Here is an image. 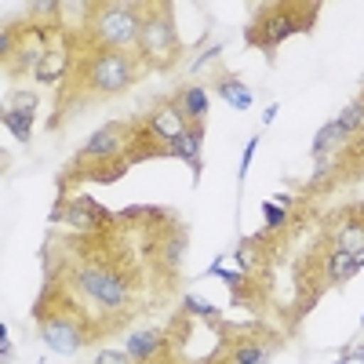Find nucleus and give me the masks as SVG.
<instances>
[{"label": "nucleus", "mask_w": 364, "mask_h": 364, "mask_svg": "<svg viewBox=\"0 0 364 364\" xmlns=\"http://www.w3.org/2000/svg\"><path fill=\"white\" fill-rule=\"evenodd\" d=\"M135 80V63L124 55V51H102L91 58V66H87V84L95 87V91H120V87H128Z\"/></svg>", "instance_id": "f03ea898"}, {"label": "nucleus", "mask_w": 364, "mask_h": 364, "mask_svg": "<svg viewBox=\"0 0 364 364\" xmlns=\"http://www.w3.org/2000/svg\"><path fill=\"white\" fill-rule=\"evenodd\" d=\"M109 219V211L102 204H95L91 197H77L70 208H66V223L77 226V230H91V226H102Z\"/></svg>", "instance_id": "1a4fd4ad"}, {"label": "nucleus", "mask_w": 364, "mask_h": 364, "mask_svg": "<svg viewBox=\"0 0 364 364\" xmlns=\"http://www.w3.org/2000/svg\"><path fill=\"white\" fill-rule=\"evenodd\" d=\"M215 55H223V44H215V48H208V51H204V55H200V58H197V63H193V66H197V70H200V66H204V63H208V58H215Z\"/></svg>", "instance_id": "cd10ccee"}, {"label": "nucleus", "mask_w": 364, "mask_h": 364, "mask_svg": "<svg viewBox=\"0 0 364 364\" xmlns=\"http://www.w3.org/2000/svg\"><path fill=\"white\" fill-rule=\"evenodd\" d=\"M331 168H336V154H317V164H314V178H324Z\"/></svg>", "instance_id": "393cba45"}, {"label": "nucleus", "mask_w": 364, "mask_h": 364, "mask_svg": "<svg viewBox=\"0 0 364 364\" xmlns=\"http://www.w3.org/2000/svg\"><path fill=\"white\" fill-rule=\"evenodd\" d=\"M190 124H186V117H182V109L178 106H171V102H161L157 109H154V117H149V124L142 128L149 139H157V142H164V149L186 132Z\"/></svg>", "instance_id": "0eeeda50"}, {"label": "nucleus", "mask_w": 364, "mask_h": 364, "mask_svg": "<svg viewBox=\"0 0 364 364\" xmlns=\"http://www.w3.org/2000/svg\"><path fill=\"white\" fill-rule=\"evenodd\" d=\"M336 252L360 255L364 252V223L360 219H343L336 230Z\"/></svg>", "instance_id": "f8f14e48"}, {"label": "nucleus", "mask_w": 364, "mask_h": 364, "mask_svg": "<svg viewBox=\"0 0 364 364\" xmlns=\"http://www.w3.org/2000/svg\"><path fill=\"white\" fill-rule=\"evenodd\" d=\"M8 51H11V29L0 33V55H8Z\"/></svg>", "instance_id": "c85d7f7f"}, {"label": "nucleus", "mask_w": 364, "mask_h": 364, "mask_svg": "<svg viewBox=\"0 0 364 364\" xmlns=\"http://www.w3.org/2000/svg\"><path fill=\"white\" fill-rule=\"evenodd\" d=\"M310 26H314V15H310V18H295L291 11L277 8V11H269V15L259 18V26L248 33V41H252L255 48H277V44H284L291 33H299V29H310Z\"/></svg>", "instance_id": "39448f33"}, {"label": "nucleus", "mask_w": 364, "mask_h": 364, "mask_svg": "<svg viewBox=\"0 0 364 364\" xmlns=\"http://www.w3.org/2000/svg\"><path fill=\"white\" fill-rule=\"evenodd\" d=\"M182 248H186V237H182V233H178V237H171L168 245H164V262H168V266H178Z\"/></svg>", "instance_id": "5701e85b"}, {"label": "nucleus", "mask_w": 364, "mask_h": 364, "mask_svg": "<svg viewBox=\"0 0 364 364\" xmlns=\"http://www.w3.org/2000/svg\"><path fill=\"white\" fill-rule=\"evenodd\" d=\"M178 109H182V117H190L193 124H200V120L208 117V91L204 87H186L178 95Z\"/></svg>", "instance_id": "dca6fc26"}, {"label": "nucleus", "mask_w": 364, "mask_h": 364, "mask_svg": "<svg viewBox=\"0 0 364 364\" xmlns=\"http://www.w3.org/2000/svg\"><path fill=\"white\" fill-rule=\"evenodd\" d=\"M233 364H262V346H237Z\"/></svg>", "instance_id": "4be33fe9"}, {"label": "nucleus", "mask_w": 364, "mask_h": 364, "mask_svg": "<svg viewBox=\"0 0 364 364\" xmlns=\"http://www.w3.org/2000/svg\"><path fill=\"white\" fill-rule=\"evenodd\" d=\"M350 139H353V135L339 124V117H336V120H328V124L314 135V157H317V154H339V149H343Z\"/></svg>", "instance_id": "9b49d317"}, {"label": "nucleus", "mask_w": 364, "mask_h": 364, "mask_svg": "<svg viewBox=\"0 0 364 364\" xmlns=\"http://www.w3.org/2000/svg\"><path fill=\"white\" fill-rule=\"evenodd\" d=\"M120 142H124V128L106 124L80 146V161H109V157L120 154Z\"/></svg>", "instance_id": "6e6552de"}, {"label": "nucleus", "mask_w": 364, "mask_h": 364, "mask_svg": "<svg viewBox=\"0 0 364 364\" xmlns=\"http://www.w3.org/2000/svg\"><path fill=\"white\" fill-rule=\"evenodd\" d=\"M219 99L230 102L233 109H252V106H255L252 87H248V84H240L237 77H223V80H219Z\"/></svg>", "instance_id": "ddd939ff"}, {"label": "nucleus", "mask_w": 364, "mask_h": 364, "mask_svg": "<svg viewBox=\"0 0 364 364\" xmlns=\"http://www.w3.org/2000/svg\"><path fill=\"white\" fill-rule=\"evenodd\" d=\"M11 109H18V113H29V117H33V113H37V95H29V91H18Z\"/></svg>", "instance_id": "b1692460"}, {"label": "nucleus", "mask_w": 364, "mask_h": 364, "mask_svg": "<svg viewBox=\"0 0 364 364\" xmlns=\"http://www.w3.org/2000/svg\"><path fill=\"white\" fill-rule=\"evenodd\" d=\"M77 284L84 288L87 299H95L102 310H120V306H128V284L117 277V273L109 269H80L77 273Z\"/></svg>", "instance_id": "20e7f679"}, {"label": "nucleus", "mask_w": 364, "mask_h": 364, "mask_svg": "<svg viewBox=\"0 0 364 364\" xmlns=\"http://www.w3.org/2000/svg\"><path fill=\"white\" fill-rule=\"evenodd\" d=\"M142 22L146 18L139 15V4H106L95 15V33L102 44H109V51H124L139 44Z\"/></svg>", "instance_id": "f257e3e1"}, {"label": "nucleus", "mask_w": 364, "mask_h": 364, "mask_svg": "<svg viewBox=\"0 0 364 364\" xmlns=\"http://www.w3.org/2000/svg\"><path fill=\"white\" fill-rule=\"evenodd\" d=\"M357 255H346V252H331L328 255V277L331 281H350L353 273H357Z\"/></svg>", "instance_id": "f3484780"}, {"label": "nucleus", "mask_w": 364, "mask_h": 364, "mask_svg": "<svg viewBox=\"0 0 364 364\" xmlns=\"http://www.w3.org/2000/svg\"><path fill=\"white\" fill-rule=\"evenodd\" d=\"M161 346H164L161 331H139V336H128V357L132 360H149Z\"/></svg>", "instance_id": "2eb2a0df"}, {"label": "nucleus", "mask_w": 364, "mask_h": 364, "mask_svg": "<svg viewBox=\"0 0 364 364\" xmlns=\"http://www.w3.org/2000/svg\"><path fill=\"white\" fill-rule=\"evenodd\" d=\"M4 128H8L18 142H29V132H33V117H29V113H18V109H8V113H4Z\"/></svg>", "instance_id": "a211bd4d"}, {"label": "nucleus", "mask_w": 364, "mask_h": 364, "mask_svg": "<svg viewBox=\"0 0 364 364\" xmlns=\"http://www.w3.org/2000/svg\"><path fill=\"white\" fill-rule=\"evenodd\" d=\"M255 146H259V139H252L248 149H245V157H240V168H237V178H240V182H245V175H248V164H252V157H255Z\"/></svg>", "instance_id": "bb28decb"}, {"label": "nucleus", "mask_w": 364, "mask_h": 364, "mask_svg": "<svg viewBox=\"0 0 364 364\" xmlns=\"http://www.w3.org/2000/svg\"><path fill=\"white\" fill-rule=\"evenodd\" d=\"M262 215H266V226H269V230H281V226L288 223V211H284L281 204H273V200L262 204Z\"/></svg>", "instance_id": "412c9836"}, {"label": "nucleus", "mask_w": 364, "mask_h": 364, "mask_svg": "<svg viewBox=\"0 0 364 364\" xmlns=\"http://www.w3.org/2000/svg\"><path fill=\"white\" fill-rule=\"evenodd\" d=\"M41 336H44L48 350L63 353V357H73V353L84 346V331H80L70 317H51V321H44Z\"/></svg>", "instance_id": "423d86ee"}, {"label": "nucleus", "mask_w": 364, "mask_h": 364, "mask_svg": "<svg viewBox=\"0 0 364 364\" xmlns=\"http://www.w3.org/2000/svg\"><path fill=\"white\" fill-rule=\"evenodd\" d=\"M95 364H132V357L120 353V350H102V353L95 357Z\"/></svg>", "instance_id": "a878e982"}, {"label": "nucleus", "mask_w": 364, "mask_h": 364, "mask_svg": "<svg viewBox=\"0 0 364 364\" xmlns=\"http://www.w3.org/2000/svg\"><path fill=\"white\" fill-rule=\"evenodd\" d=\"M139 51L149 58V63H168V58L178 51V37H175V22L164 11L146 15L142 33H139Z\"/></svg>", "instance_id": "7ed1b4c3"}, {"label": "nucleus", "mask_w": 364, "mask_h": 364, "mask_svg": "<svg viewBox=\"0 0 364 364\" xmlns=\"http://www.w3.org/2000/svg\"><path fill=\"white\" fill-rule=\"evenodd\" d=\"M200 142H204V128L200 124H190L186 132H182L171 146H168V154L182 157V161H190L197 171H200Z\"/></svg>", "instance_id": "9d476101"}, {"label": "nucleus", "mask_w": 364, "mask_h": 364, "mask_svg": "<svg viewBox=\"0 0 364 364\" xmlns=\"http://www.w3.org/2000/svg\"><path fill=\"white\" fill-rule=\"evenodd\" d=\"M186 314H193V317H208V321H219V306H211V302H204L200 295H186Z\"/></svg>", "instance_id": "aec40b11"}, {"label": "nucleus", "mask_w": 364, "mask_h": 364, "mask_svg": "<svg viewBox=\"0 0 364 364\" xmlns=\"http://www.w3.org/2000/svg\"><path fill=\"white\" fill-rule=\"evenodd\" d=\"M339 124H343L350 135L364 132V102H350V106L339 113Z\"/></svg>", "instance_id": "6ab92c4d"}, {"label": "nucleus", "mask_w": 364, "mask_h": 364, "mask_svg": "<svg viewBox=\"0 0 364 364\" xmlns=\"http://www.w3.org/2000/svg\"><path fill=\"white\" fill-rule=\"evenodd\" d=\"M66 73V48H51V51H44L41 55V63H37V70H33V77L41 80V84H51V80H58Z\"/></svg>", "instance_id": "4468645a"}]
</instances>
